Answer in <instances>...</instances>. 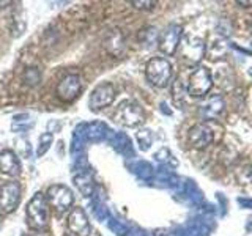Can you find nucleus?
<instances>
[{
    "instance_id": "10",
    "label": "nucleus",
    "mask_w": 252,
    "mask_h": 236,
    "mask_svg": "<svg viewBox=\"0 0 252 236\" xmlns=\"http://www.w3.org/2000/svg\"><path fill=\"white\" fill-rule=\"evenodd\" d=\"M81 90H82L81 77L77 74H68L57 85V96L63 102H71L79 96Z\"/></svg>"
},
{
    "instance_id": "15",
    "label": "nucleus",
    "mask_w": 252,
    "mask_h": 236,
    "mask_svg": "<svg viewBox=\"0 0 252 236\" xmlns=\"http://www.w3.org/2000/svg\"><path fill=\"white\" fill-rule=\"evenodd\" d=\"M104 46H106V49L114 55V57H120L125 51V38L122 35V31L120 30L109 31V35L106 36Z\"/></svg>"
},
{
    "instance_id": "22",
    "label": "nucleus",
    "mask_w": 252,
    "mask_h": 236,
    "mask_svg": "<svg viewBox=\"0 0 252 236\" xmlns=\"http://www.w3.org/2000/svg\"><path fill=\"white\" fill-rule=\"evenodd\" d=\"M249 76H252V68H249Z\"/></svg>"
},
{
    "instance_id": "7",
    "label": "nucleus",
    "mask_w": 252,
    "mask_h": 236,
    "mask_svg": "<svg viewBox=\"0 0 252 236\" xmlns=\"http://www.w3.org/2000/svg\"><path fill=\"white\" fill-rule=\"evenodd\" d=\"M181 36H183V27H181L180 24H169L159 35V39H158L159 51L164 55H169L170 57V55L177 52L178 46L181 43Z\"/></svg>"
},
{
    "instance_id": "11",
    "label": "nucleus",
    "mask_w": 252,
    "mask_h": 236,
    "mask_svg": "<svg viewBox=\"0 0 252 236\" xmlns=\"http://www.w3.org/2000/svg\"><path fill=\"white\" fill-rule=\"evenodd\" d=\"M68 228L74 236H90L92 227L89 222V217H87L82 208L71 209L68 216Z\"/></svg>"
},
{
    "instance_id": "6",
    "label": "nucleus",
    "mask_w": 252,
    "mask_h": 236,
    "mask_svg": "<svg viewBox=\"0 0 252 236\" xmlns=\"http://www.w3.org/2000/svg\"><path fill=\"white\" fill-rule=\"evenodd\" d=\"M46 200L55 211L59 212V214H63V212L68 211L71 208V205L74 203V194L66 186L54 184L47 189Z\"/></svg>"
},
{
    "instance_id": "17",
    "label": "nucleus",
    "mask_w": 252,
    "mask_h": 236,
    "mask_svg": "<svg viewBox=\"0 0 252 236\" xmlns=\"http://www.w3.org/2000/svg\"><path fill=\"white\" fill-rule=\"evenodd\" d=\"M137 142H139V145L142 149H148L150 145H152V142H153V136H152V132H150L148 129H142L137 132Z\"/></svg>"
},
{
    "instance_id": "5",
    "label": "nucleus",
    "mask_w": 252,
    "mask_h": 236,
    "mask_svg": "<svg viewBox=\"0 0 252 236\" xmlns=\"http://www.w3.org/2000/svg\"><path fill=\"white\" fill-rule=\"evenodd\" d=\"M215 123L213 121H203V123H197L194 124L188 134V140L189 145L195 149H203L208 145H211L215 142Z\"/></svg>"
},
{
    "instance_id": "8",
    "label": "nucleus",
    "mask_w": 252,
    "mask_h": 236,
    "mask_svg": "<svg viewBox=\"0 0 252 236\" xmlns=\"http://www.w3.org/2000/svg\"><path fill=\"white\" fill-rule=\"evenodd\" d=\"M21 202V184L18 181H10L0 186V211L10 214L19 206Z\"/></svg>"
},
{
    "instance_id": "21",
    "label": "nucleus",
    "mask_w": 252,
    "mask_h": 236,
    "mask_svg": "<svg viewBox=\"0 0 252 236\" xmlns=\"http://www.w3.org/2000/svg\"><path fill=\"white\" fill-rule=\"evenodd\" d=\"M30 236H46L44 233H41V232H36V233H32Z\"/></svg>"
},
{
    "instance_id": "16",
    "label": "nucleus",
    "mask_w": 252,
    "mask_h": 236,
    "mask_svg": "<svg viewBox=\"0 0 252 236\" xmlns=\"http://www.w3.org/2000/svg\"><path fill=\"white\" fill-rule=\"evenodd\" d=\"M52 134L51 132H46L43 134L41 137H39V145H38V149H36V156H43L46 154V151L49 149L51 144H52Z\"/></svg>"
},
{
    "instance_id": "13",
    "label": "nucleus",
    "mask_w": 252,
    "mask_h": 236,
    "mask_svg": "<svg viewBox=\"0 0 252 236\" xmlns=\"http://www.w3.org/2000/svg\"><path fill=\"white\" fill-rule=\"evenodd\" d=\"M205 52V44L199 38H186L183 43V49H181V55L183 59L189 63H197Z\"/></svg>"
},
{
    "instance_id": "18",
    "label": "nucleus",
    "mask_w": 252,
    "mask_h": 236,
    "mask_svg": "<svg viewBox=\"0 0 252 236\" xmlns=\"http://www.w3.org/2000/svg\"><path fill=\"white\" fill-rule=\"evenodd\" d=\"M41 81V76H39V71L35 68H27L26 73H24V82L29 85H38Z\"/></svg>"
},
{
    "instance_id": "9",
    "label": "nucleus",
    "mask_w": 252,
    "mask_h": 236,
    "mask_svg": "<svg viewBox=\"0 0 252 236\" xmlns=\"http://www.w3.org/2000/svg\"><path fill=\"white\" fill-rule=\"evenodd\" d=\"M114 99H115V90L112 84L102 82L94 87V90L92 91L89 106L92 110H101V109L109 107L114 102Z\"/></svg>"
},
{
    "instance_id": "20",
    "label": "nucleus",
    "mask_w": 252,
    "mask_h": 236,
    "mask_svg": "<svg viewBox=\"0 0 252 236\" xmlns=\"http://www.w3.org/2000/svg\"><path fill=\"white\" fill-rule=\"evenodd\" d=\"M236 5H252V2H243V0L240 2V0H238V2H236Z\"/></svg>"
},
{
    "instance_id": "14",
    "label": "nucleus",
    "mask_w": 252,
    "mask_h": 236,
    "mask_svg": "<svg viewBox=\"0 0 252 236\" xmlns=\"http://www.w3.org/2000/svg\"><path fill=\"white\" fill-rule=\"evenodd\" d=\"M224 110V101L219 94H215V96H210L205 99L200 104V114L203 115V118L207 121L216 118L220 112Z\"/></svg>"
},
{
    "instance_id": "2",
    "label": "nucleus",
    "mask_w": 252,
    "mask_h": 236,
    "mask_svg": "<svg viewBox=\"0 0 252 236\" xmlns=\"http://www.w3.org/2000/svg\"><path fill=\"white\" fill-rule=\"evenodd\" d=\"M213 87L211 73L205 66H195L186 82V91L192 98H205Z\"/></svg>"
},
{
    "instance_id": "4",
    "label": "nucleus",
    "mask_w": 252,
    "mask_h": 236,
    "mask_svg": "<svg viewBox=\"0 0 252 236\" xmlns=\"http://www.w3.org/2000/svg\"><path fill=\"white\" fill-rule=\"evenodd\" d=\"M115 121L120 123L123 126H128V128H136L140 126L145 121V112L137 102L134 101H125L122 102L118 109L115 110Z\"/></svg>"
},
{
    "instance_id": "12",
    "label": "nucleus",
    "mask_w": 252,
    "mask_h": 236,
    "mask_svg": "<svg viewBox=\"0 0 252 236\" xmlns=\"http://www.w3.org/2000/svg\"><path fill=\"white\" fill-rule=\"evenodd\" d=\"M22 167L14 151L11 149H2L0 151V173L8 177H18Z\"/></svg>"
},
{
    "instance_id": "1",
    "label": "nucleus",
    "mask_w": 252,
    "mask_h": 236,
    "mask_svg": "<svg viewBox=\"0 0 252 236\" xmlns=\"http://www.w3.org/2000/svg\"><path fill=\"white\" fill-rule=\"evenodd\" d=\"M145 76L152 85L158 87V88H164L169 85L172 79L170 61L164 57H153L152 60H148L145 66Z\"/></svg>"
},
{
    "instance_id": "3",
    "label": "nucleus",
    "mask_w": 252,
    "mask_h": 236,
    "mask_svg": "<svg viewBox=\"0 0 252 236\" xmlns=\"http://www.w3.org/2000/svg\"><path fill=\"white\" fill-rule=\"evenodd\" d=\"M27 219L30 225L36 230H43L47 225L49 211H47V200L44 194L38 192L32 197V200L27 205Z\"/></svg>"
},
{
    "instance_id": "19",
    "label": "nucleus",
    "mask_w": 252,
    "mask_h": 236,
    "mask_svg": "<svg viewBox=\"0 0 252 236\" xmlns=\"http://www.w3.org/2000/svg\"><path fill=\"white\" fill-rule=\"evenodd\" d=\"M131 5L136 8V10H153L156 6L155 0H132Z\"/></svg>"
}]
</instances>
